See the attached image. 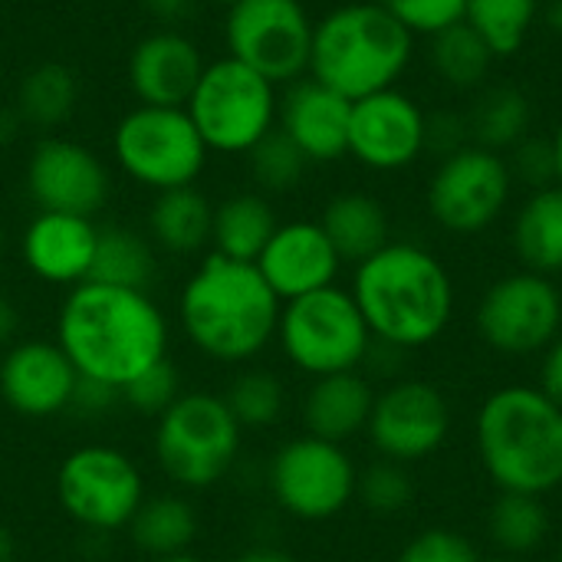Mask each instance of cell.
Segmentation results:
<instances>
[{
    "label": "cell",
    "mask_w": 562,
    "mask_h": 562,
    "mask_svg": "<svg viewBox=\"0 0 562 562\" xmlns=\"http://www.w3.org/2000/svg\"><path fill=\"white\" fill-rule=\"evenodd\" d=\"M277 105L280 86L224 53L207 59L184 112L211 155H247L277 128Z\"/></svg>",
    "instance_id": "52a82bcc"
},
{
    "label": "cell",
    "mask_w": 562,
    "mask_h": 562,
    "mask_svg": "<svg viewBox=\"0 0 562 562\" xmlns=\"http://www.w3.org/2000/svg\"><path fill=\"white\" fill-rule=\"evenodd\" d=\"M316 20L303 0H234L224 7V53L273 86L310 72Z\"/></svg>",
    "instance_id": "30bf717a"
},
{
    "label": "cell",
    "mask_w": 562,
    "mask_h": 562,
    "mask_svg": "<svg viewBox=\"0 0 562 562\" xmlns=\"http://www.w3.org/2000/svg\"><path fill=\"white\" fill-rule=\"evenodd\" d=\"M557 562H562V543H560V560H557Z\"/></svg>",
    "instance_id": "9f6ffc18"
},
{
    "label": "cell",
    "mask_w": 562,
    "mask_h": 562,
    "mask_svg": "<svg viewBox=\"0 0 562 562\" xmlns=\"http://www.w3.org/2000/svg\"><path fill=\"white\" fill-rule=\"evenodd\" d=\"M415 53V33L375 0L333 7L313 26L310 72L349 102L395 89Z\"/></svg>",
    "instance_id": "5b68a950"
},
{
    "label": "cell",
    "mask_w": 562,
    "mask_h": 562,
    "mask_svg": "<svg viewBox=\"0 0 562 562\" xmlns=\"http://www.w3.org/2000/svg\"><path fill=\"white\" fill-rule=\"evenodd\" d=\"M280 296L257 263L204 254L178 296V319L188 342L224 366L254 362L280 326Z\"/></svg>",
    "instance_id": "7a4b0ae2"
},
{
    "label": "cell",
    "mask_w": 562,
    "mask_h": 562,
    "mask_svg": "<svg viewBox=\"0 0 562 562\" xmlns=\"http://www.w3.org/2000/svg\"><path fill=\"white\" fill-rule=\"evenodd\" d=\"M277 342L296 372L323 379L336 372H356L359 366H366L372 333L352 293L333 283L326 290L283 303Z\"/></svg>",
    "instance_id": "9c48e42d"
},
{
    "label": "cell",
    "mask_w": 562,
    "mask_h": 562,
    "mask_svg": "<svg viewBox=\"0 0 562 562\" xmlns=\"http://www.w3.org/2000/svg\"><path fill=\"white\" fill-rule=\"evenodd\" d=\"M514 175L504 155L468 145L438 161L428 184V211L451 234L487 231L510 204Z\"/></svg>",
    "instance_id": "5bb4252c"
},
{
    "label": "cell",
    "mask_w": 562,
    "mask_h": 562,
    "mask_svg": "<svg viewBox=\"0 0 562 562\" xmlns=\"http://www.w3.org/2000/svg\"><path fill=\"white\" fill-rule=\"evenodd\" d=\"M550 402L562 408V333L547 346L543 366H540V385H537Z\"/></svg>",
    "instance_id": "ee69618b"
},
{
    "label": "cell",
    "mask_w": 562,
    "mask_h": 562,
    "mask_svg": "<svg viewBox=\"0 0 562 562\" xmlns=\"http://www.w3.org/2000/svg\"><path fill=\"white\" fill-rule=\"evenodd\" d=\"M23 188L36 211L95 217L112 198V171L95 148L53 132L30 148Z\"/></svg>",
    "instance_id": "9a60e30c"
},
{
    "label": "cell",
    "mask_w": 562,
    "mask_h": 562,
    "mask_svg": "<svg viewBox=\"0 0 562 562\" xmlns=\"http://www.w3.org/2000/svg\"><path fill=\"white\" fill-rule=\"evenodd\" d=\"M510 175L524 184H530L533 191L557 184V148L553 138H524L520 145L510 148Z\"/></svg>",
    "instance_id": "60d3db41"
},
{
    "label": "cell",
    "mask_w": 562,
    "mask_h": 562,
    "mask_svg": "<svg viewBox=\"0 0 562 562\" xmlns=\"http://www.w3.org/2000/svg\"><path fill=\"white\" fill-rule=\"evenodd\" d=\"M244 428L227 402L211 392H184L155 418V458L161 474L181 491L221 484L240 458Z\"/></svg>",
    "instance_id": "8992f818"
},
{
    "label": "cell",
    "mask_w": 562,
    "mask_h": 562,
    "mask_svg": "<svg viewBox=\"0 0 562 562\" xmlns=\"http://www.w3.org/2000/svg\"><path fill=\"white\" fill-rule=\"evenodd\" d=\"M560 293H562V290H560Z\"/></svg>",
    "instance_id": "6f0895ef"
},
{
    "label": "cell",
    "mask_w": 562,
    "mask_h": 562,
    "mask_svg": "<svg viewBox=\"0 0 562 562\" xmlns=\"http://www.w3.org/2000/svg\"><path fill=\"white\" fill-rule=\"evenodd\" d=\"M352 102L313 76H303L280 92L277 128L306 155L310 165H329L349 155Z\"/></svg>",
    "instance_id": "ffe728a7"
},
{
    "label": "cell",
    "mask_w": 562,
    "mask_h": 562,
    "mask_svg": "<svg viewBox=\"0 0 562 562\" xmlns=\"http://www.w3.org/2000/svg\"><path fill=\"white\" fill-rule=\"evenodd\" d=\"M372 405H375V392L369 379L356 369V372L313 379V385L303 395L300 415L306 435L333 445H346L369 428Z\"/></svg>",
    "instance_id": "603a6c76"
},
{
    "label": "cell",
    "mask_w": 562,
    "mask_h": 562,
    "mask_svg": "<svg viewBox=\"0 0 562 562\" xmlns=\"http://www.w3.org/2000/svg\"><path fill=\"white\" fill-rule=\"evenodd\" d=\"M56 501L63 514L89 533L125 530L145 501L138 464L112 445H82L56 471Z\"/></svg>",
    "instance_id": "8fae6325"
},
{
    "label": "cell",
    "mask_w": 562,
    "mask_h": 562,
    "mask_svg": "<svg viewBox=\"0 0 562 562\" xmlns=\"http://www.w3.org/2000/svg\"><path fill=\"white\" fill-rule=\"evenodd\" d=\"M510 240L524 270L550 280L562 273V184L540 188L520 204Z\"/></svg>",
    "instance_id": "83f0119b"
},
{
    "label": "cell",
    "mask_w": 562,
    "mask_h": 562,
    "mask_svg": "<svg viewBox=\"0 0 562 562\" xmlns=\"http://www.w3.org/2000/svg\"><path fill=\"white\" fill-rule=\"evenodd\" d=\"M356 497L375 517H398L415 501V481H412L405 464H395V461L382 458V461H375L372 468H366L359 474Z\"/></svg>",
    "instance_id": "8d00e7d4"
},
{
    "label": "cell",
    "mask_w": 562,
    "mask_h": 562,
    "mask_svg": "<svg viewBox=\"0 0 562 562\" xmlns=\"http://www.w3.org/2000/svg\"><path fill=\"white\" fill-rule=\"evenodd\" d=\"M26 125L20 122V115H16V109L7 102V105H0V148H7V145H13L16 138H20V132H23Z\"/></svg>",
    "instance_id": "bcb514c9"
},
{
    "label": "cell",
    "mask_w": 562,
    "mask_h": 562,
    "mask_svg": "<svg viewBox=\"0 0 562 562\" xmlns=\"http://www.w3.org/2000/svg\"><path fill=\"white\" fill-rule=\"evenodd\" d=\"M155 26H181L194 16L201 0H135Z\"/></svg>",
    "instance_id": "7bdbcfd3"
},
{
    "label": "cell",
    "mask_w": 562,
    "mask_h": 562,
    "mask_svg": "<svg viewBox=\"0 0 562 562\" xmlns=\"http://www.w3.org/2000/svg\"><path fill=\"white\" fill-rule=\"evenodd\" d=\"M425 112L402 89L352 102L349 155L372 171H402L425 155Z\"/></svg>",
    "instance_id": "e0dca14e"
},
{
    "label": "cell",
    "mask_w": 562,
    "mask_h": 562,
    "mask_svg": "<svg viewBox=\"0 0 562 562\" xmlns=\"http://www.w3.org/2000/svg\"><path fill=\"white\" fill-rule=\"evenodd\" d=\"M181 395H184V389H181V372L175 369L171 359L155 362L151 369H145L138 379H132V382L119 392V398H122L132 412L148 415V418H158L161 412H168Z\"/></svg>",
    "instance_id": "74e56055"
},
{
    "label": "cell",
    "mask_w": 562,
    "mask_h": 562,
    "mask_svg": "<svg viewBox=\"0 0 562 562\" xmlns=\"http://www.w3.org/2000/svg\"><path fill=\"white\" fill-rule=\"evenodd\" d=\"M319 227L336 247L342 263H362L392 240L389 211L379 198L366 191H342L326 201Z\"/></svg>",
    "instance_id": "484cf974"
},
{
    "label": "cell",
    "mask_w": 562,
    "mask_h": 562,
    "mask_svg": "<svg viewBox=\"0 0 562 562\" xmlns=\"http://www.w3.org/2000/svg\"><path fill=\"white\" fill-rule=\"evenodd\" d=\"M550 510L543 497L533 494H501L487 514L491 543L514 560L540 550L550 537Z\"/></svg>",
    "instance_id": "1f68e13d"
},
{
    "label": "cell",
    "mask_w": 562,
    "mask_h": 562,
    "mask_svg": "<svg viewBox=\"0 0 562 562\" xmlns=\"http://www.w3.org/2000/svg\"><path fill=\"white\" fill-rule=\"evenodd\" d=\"M349 293L372 339L402 352L441 339L454 316L448 267L428 247L408 240H389L379 254L362 260Z\"/></svg>",
    "instance_id": "3957f363"
},
{
    "label": "cell",
    "mask_w": 562,
    "mask_h": 562,
    "mask_svg": "<svg viewBox=\"0 0 562 562\" xmlns=\"http://www.w3.org/2000/svg\"><path fill=\"white\" fill-rule=\"evenodd\" d=\"M257 270L280 296V303H290L296 296L333 286L342 260L319 221H286L273 231L270 244L257 257Z\"/></svg>",
    "instance_id": "44dd1931"
},
{
    "label": "cell",
    "mask_w": 562,
    "mask_h": 562,
    "mask_svg": "<svg viewBox=\"0 0 562 562\" xmlns=\"http://www.w3.org/2000/svg\"><path fill=\"white\" fill-rule=\"evenodd\" d=\"M99 227L92 217L36 211L20 234L26 270L49 286H79L89 280Z\"/></svg>",
    "instance_id": "7402d4cb"
},
{
    "label": "cell",
    "mask_w": 562,
    "mask_h": 562,
    "mask_svg": "<svg viewBox=\"0 0 562 562\" xmlns=\"http://www.w3.org/2000/svg\"><path fill=\"white\" fill-rule=\"evenodd\" d=\"M491 46L461 20L431 36V66L451 89H481L494 66Z\"/></svg>",
    "instance_id": "d6a6232c"
},
{
    "label": "cell",
    "mask_w": 562,
    "mask_h": 562,
    "mask_svg": "<svg viewBox=\"0 0 562 562\" xmlns=\"http://www.w3.org/2000/svg\"><path fill=\"white\" fill-rule=\"evenodd\" d=\"M204 3H214V7H231L234 0H204Z\"/></svg>",
    "instance_id": "f5cc1de1"
},
{
    "label": "cell",
    "mask_w": 562,
    "mask_h": 562,
    "mask_svg": "<svg viewBox=\"0 0 562 562\" xmlns=\"http://www.w3.org/2000/svg\"><path fill=\"white\" fill-rule=\"evenodd\" d=\"M280 227L277 211L267 194L260 191H237L214 204V227H211V254L227 260L257 263L263 247L270 244L273 231Z\"/></svg>",
    "instance_id": "4316f807"
},
{
    "label": "cell",
    "mask_w": 562,
    "mask_h": 562,
    "mask_svg": "<svg viewBox=\"0 0 562 562\" xmlns=\"http://www.w3.org/2000/svg\"><path fill=\"white\" fill-rule=\"evenodd\" d=\"M553 148H557V184H562V125L553 135Z\"/></svg>",
    "instance_id": "816d5d0a"
},
{
    "label": "cell",
    "mask_w": 562,
    "mask_h": 562,
    "mask_svg": "<svg viewBox=\"0 0 562 562\" xmlns=\"http://www.w3.org/2000/svg\"><path fill=\"white\" fill-rule=\"evenodd\" d=\"M20 329V313L13 306V300L7 293H0V349L13 346V336Z\"/></svg>",
    "instance_id": "f6af8a7d"
},
{
    "label": "cell",
    "mask_w": 562,
    "mask_h": 562,
    "mask_svg": "<svg viewBox=\"0 0 562 562\" xmlns=\"http://www.w3.org/2000/svg\"><path fill=\"white\" fill-rule=\"evenodd\" d=\"M474 445L501 494L547 497L562 487V408L537 385H504L474 418Z\"/></svg>",
    "instance_id": "277c9868"
},
{
    "label": "cell",
    "mask_w": 562,
    "mask_h": 562,
    "mask_svg": "<svg viewBox=\"0 0 562 562\" xmlns=\"http://www.w3.org/2000/svg\"><path fill=\"white\" fill-rule=\"evenodd\" d=\"M112 158L132 184L158 194L198 184L211 151L184 109L132 105L112 128Z\"/></svg>",
    "instance_id": "ba28073f"
},
{
    "label": "cell",
    "mask_w": 562,
    "mask_h": 562,
    "mask_svg": "<svg viewBox=\"0 0 562 562\" xmlns=\"http://www.w3.org/2000/svg\"><path fill=\"white\" fill-rule=\"evenodd\" d=\"M0 260H3V227H0Z\"/></svg>",
    "instance_id": "11a10c76"
},
{
    "label": "cell",
    "mask_w": 562,
    "mask_h": 562,
    "mask_svg": "<svg viewBox=\"0 0 562 562\" xmlns=\"http://www.w3.org/2000/svg\"><path fill=\"white\" fill-rule=\"evenodd\" d=\"M234 562H296L290 553L277 550V547H254L247 553H240Z\"/></svg>",
    "instance_id": "7dc6e473"
},
{
    "label": "cell",
    "mask_w": 562,
    "mask_h": 562,
    "mask_svg": "<svg viewBox=\"0 0 562 562\" xmlns=\"http://www.w3.org/2000/svg\"><path fill=\"white\" fill-rule=\"evenodd\" d=\"M207 59L181 26H155L138 36L125 59V82L135 105L184 109Z\"/></svg>",
    "instance_id": "ac0fdd59"
},
{
    "label": "cell",
    "mask_w": 562,
    "mask_h": 562,
    "mask_svg": "<svg viewBox=\"0 0 562 562\" xmlns=\"http://www.w3.org/2000/svg\"><path fill=\"white\" fill-rule=\"evenodd\" d=\"M211 227H214V204L198 184L151 194L145 234L158 254L198 257L211 250Z\"/></svg>",
    "instance_id": "cb8c5ba5"
},
{
    "label": "cell",
    "mask_w": 562,
    "mask_h": 562,
    "mask_svg": "<svg viewBox=\"0 0 562 562\" xmlns=\"http://www.w3.org/2000/svg\"><path fill=\"white\" fill-rule=\"evenodd\" d=\"M79 372L59 342L23 339L0 359V398L23 418H56L72 408Z\"/></svg>",
    "instance_id": "d6986e66"
},
{
    "label": "cell",
    "mask_w": 562,
    "mask_h": 562,
    "mask_svg": "<svg viewBox=\"0 0 562 562\" xmlns=\"http://www.w3.org/2000/svg\"><path fill=\"white\" fill-rule=\"evenodd\" d=\"M533 109L530 99L514 89V86H494L477 95L468 128H471V145H481L487 151H510L530 135Z\"/></svg>",
    "instance_id": "4dcf8cb0"
},
{
    "label": "cell",
    "mask_w": 562,
    "mask_h": 562,
    "mask_svg": "<svg viewBox=\"0 0 562 562\" xmlns=\"http://www.w3.org/2000/svg\"><path fill=\"white\" fill-rule=\"evenodd\" d=\"M155 277H158V250L148 240V234H138L122 224L99 227L89 280L148 293Z\"/></svg>",
    "instance_id": "f1b7e54d"
},
{
    "label": "cell",
    "mask_w": 562,
    "mask_h": 562,
    "mask_svg": "<svg viewBox=\"0 0 562 562\" xmlns=\"http://www.w3.org/2000/svg\"><path fill=\"white\" fill-rule=\"evenodd\" d=\"M168 319L151 293L95 280L72 286L56 316V342L79 379L112 392L168 359Z\"/></svg>",
    "instance_id": "6da1fadb"
},
{
    "label": "cell",
    "mask_w": 562,
    "mask_h": 562,
    "mask_svg": "<svg viewBox=\"0 0 562 562\" xmlns=\"http://www.w3.org/2000/svg\"><path fill=\"white\" fill-rule=\"evenodd\" d=\"M477 336L501 356L547 352L562 333V293L550 277L517 270L494 280L474 313Z\"/></svg>",
    "instance_id": "4fadbf2b"
},
{
    "label": "cell",
    "mask_w": 562,
    "mask_h": 562,
    "mask_svg": "<svg viewBox=\"0 0 562 562\" xmlns=\"http://www.w3.org/2000/svg\"><path fill=\"white\" fill-rule=\"evenodd\" d=\"M79 99H82V86L76 69L59 59H43L16 79L10 105L16 109L26 128L53 135L59 125H66L76 115Z\"/></svg>",
    "instance_id": "d4e9b609"
},
{
    "label": "cell",
    "mask_w": 562,
    "mask_h": 562,
    "mask_svg": "<svg viewBox=\"0 0 562 562\" xmlns=\"http://www.w3.org/2000/svg\"><path fill=\"white\" fill-rule=\"evenodd\" d=\"M395 562H481V553L464 533L448 527H428L402 547Z\"/></svg>",
    "instance_id": "ab89813d"
},
{
    "label": "cell",
    "mask_w": 562,
    "mask_h": 562,
    "mask_svg": "<svg viewBox=\"0 0 562 562\" xmlns=\"http://www.w3.org/2000/svg\"><path fill=\"white\" fill-rule=\"evenodd\" d=\"M481 562H517L514 557H497V560H481Z\"/></svg>",
    "instance_id": "db71d44e"
},
{
    "label": "cell",
    "mask_w": 562,
    "mask_h": 562,
    "mask_svg": "<svg viewBox=\"0 0 562 562\" xmlns=\"http://www.w3.org/2000/svg\"><path fill=\"white\" fill-rule=\"evenodd\" d=\"M244 158H247V171H250L254 191H260L267 198L270 194H286V191L300 188L306 171H310L306 155L280 128L263 135Z\"/></svg>",
    "instance_id": "e575fe53"
},
{
    "label": "cell",
    "mask_w": 562,
    "mask_h": 562,
    "mask_svg": "<svg viewBox=\"0 0 562 562\" xmlns=\"http://www.w3.org/2000/svg\"><path fill=\"white\" fill-rule=\"evenodd\" d=\"M16 557V543H13V533L0 524V562H13Z\"/></svg>",
    "instance_id": "681fc988"
},
{
    "label": "cell",
    "mask_w": 562,
    "mask_h": 562,
    "mask_svg": "<svg viewBox=\"0 0 562 562\" xmlns=\"http://www.w3.org/2000/svg\"><path fill=\"white\" fill-rule=\"evenodd\" d=\"M270 494L277 507L303 524L339 517L356 501L359 471L342 445L300 435L270 461Z\"/></svg>",
    "instance_id": "7c38bea8"
},
{
    "label": "cell",
    "mask_w": 562,
    "mask_h": 562,
    "mask_svg": "<svg viewBox=\"0 0 562 562\" xmlns=\"http://www.w3.org/2000/svg\"><path fill=\"white\" fill-rule=\"evenodd\" d=\"M543 20H547L550 30L562 33V0H550V3L543 7Z\"/></svg>",
    "instance_id": "c3c4849f"
},
{
    "label": "cell",
    "mask_w": 562,
    "mask_h": 562,
    "mask_svg": "<svg viewBox=\"0 0 562 562\" xmlns=\"http://www.w3.org/2000/svg\"><path fill=\"white\" fill-rule=\"evenodd\" d=\"M540 10H543L540 0H468L464 23L501 59V56H514L527 43Z\"/></svg>",
    "instance_id": "836d02e7"
},
{
    "label": "cell",
    "mask_w": 562,
    "mask_h": 562,
    "mask_svg": "<svg viewBox=\"0 0 562 562\" xmlns=\"http://www.w3.org/2000/svg\"><path fill=\"white\" fill-rule=\"evenodd\" d=\"M125 530L135 550H142L148 560H158L191 550L198 540V514L181 494H158L142 501Z\"/></svg>",
    "instance_id": "f546056e"
},
{
    "label": "cell",
    "mask_w": 562,
    "mask_h": 562,
    "mask_svg": "<svg viewBox=\"0 0 562 562\" xmlns=\"http://www.w3.org/2000/svg\"><path fill=\"white\" fill-rule=\"evenodd\" d=\"M366 435L385 461L405 468L418 464L445 448L451 435V405L438 385L398 379L375 395Z\"/></svg>",
    "instance_id": "2e32d148"
},
{
    "label": "cell",
    "mask_w": 562,
    "mask_h": 562,
    "mask_svg": "<svg viewBox=\"0 0 562 562\" xmlns=\"http://www.w3.org/2000/svg\"><path fill=\"white\" fill-rule=\"evenodd\" d=\"M385 7L402 26H408L415 36H435L438 30L461 23L468 0H375Z\"/></svg>",
    "instance_id": "f35d334b"
},
{
    "label": "cell",
    "mask_w": 562,
    "mask_h": 562,
    "mask_svg": "<svg viewBox=\"0 0 562 562\" xmlns=\"http://www.w3.org/2000/svg\"><path fill=\"white\" fill-rule=\"evenodd\" d=\"M471 145L468 119L458 112H435L425 119V151H435L438 158H448Z\"/></svg>",
    "instance_id": "b9f144b4"
},
{
    "label": "cell",
    "mask_w": 562,
    "mask_h": 562,
    "mask_svg": "<svg viewBox=\"0 0 562 562\" xmlns=\"http://www.w3.org/2000/svg\"><path fill=\"white\" fill-rule=\"evenodd\" d=\"M151 562H204L198 553H191V550H184V553H171V557H158V560Z\"/></svg>",
    "instance_id": "f907efd6"
},
{
    "label": "cell",
    "mask_w": 562,
    "mask_h": 562,
    "mask_svg": "<svg viewBox=\"0 0 562 562\" xmlns=\"http://www.w3.org/2000/svg\"><path fill=\"white\" fill-rule=\"evenodd\" d=\"M221 398L227 402V408L240 428H270L280 422V415L286 408V389H283L280 375L270 369L240 372Z\"/></svg>",
    "instance_id": "d590c367"
}]
</instances>
